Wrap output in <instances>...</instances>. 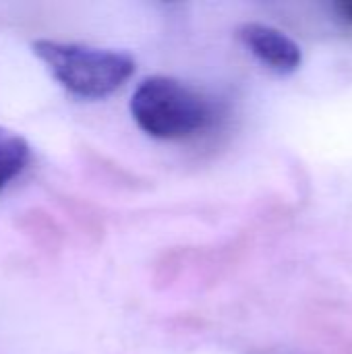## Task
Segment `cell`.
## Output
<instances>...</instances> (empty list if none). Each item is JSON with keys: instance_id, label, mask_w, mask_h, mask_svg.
<instances>
[{"instance_id": "6da1fadb", "label": "cell", "mask_w": 352, "mask_h": 354, "mask_svg": "<svg viewBox=\"0 0 352 354\" xmlns=\"http://www.w3.org/2000/svg\"><path fill=\"white\" fill-rule=\"evenodd\" d=\"M137 127L156 139H185L216 122V106L199 89L174 77H149L131 97Z\"/></svg>"}, {"instance_id": "7a4b0ae2", "label": "cell", "mask_w": 352, "mask_h": 354, "mask_svg": "<svg viewBox=\"0 0 352 354\" xmlns=\"http://www.w3.org/2000/svg\"><path fill=\"white\" fill-rule=\"evenodd\" d=\"M33 54L66 91L85 100L112 95L135 73L131 54L108 48L37 39L33 41Z\"/></svg>"}, {"instance_id": "3957f363", "label": "cell", "mask_w": 352, "mask_h": 354, "mask_svg": "<svg viewBox=\"0 0 352 354\" xmlns=\"http://www.w3.org/2000/svg\"><path fill=\"white\" fill-rule=\"evenodd\" d=\"M243 46L268 68L280 75L295 73L303 62L301 46L284 31L266 23H243L237 31Z\"/></svg>"}, {"instance_id": "277c9868", "label": "cell", "mask_w": 352, "mask_h": 354, "mask_svg": "<svg viewBox=\"0 0 352 354\" xmlns=\"http://www.w3.org/2000/svg\"><path fill=\"white\" fill-rule=\"evenodd\" d=\"M29 158V143L19 133L0 127V193L25 170Z\"/></svg>"}, {"instance_id": "5b68a950", "label": "cell", "mask_w": 352, "mask_h": 354, "mask_svg": "<svg viewBox=\"0 0 352 354\" xmlns=\"http://www.w3.org/2000/svg\"><path fill=\"white\" fill-rule=\"evenodd\" d=\"M334 10H336L338 19L342 23H346V25L352 27V0H349V2H336L334 4Z\"/></svg>"}]
</instances>
